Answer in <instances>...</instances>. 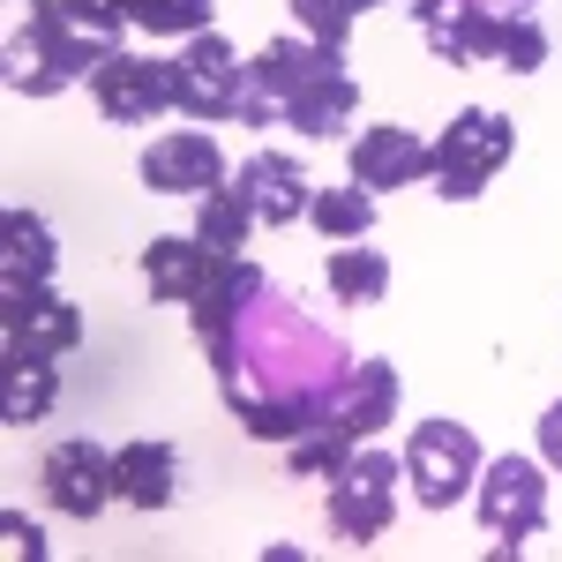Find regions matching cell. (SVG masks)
Here are the masks:
<instances>
[{
	"label": "cell",
	"mask_w": 562,
	"mask_h": 562,
	"mask_svg": "<svg viewBox=\"0 0 562 562\" xmlns=\"http://www.w3.org/2000/svg\"><path fill=\"white\" fill-rule=\"evenodd\" d=\"M487 8H495V0H487ZM503 8H532V0H503Z\"/></svg>",
	"instance_id": "30"
},
{
	"label": "cell",
	"mask_w": 562,
	"mask_h": 562,
	"mask_svg": "<svg viewBox=\"0 0 562 562\" xmlns=\"http://www.w3.org/2000/svg\"><path fill=\"white\" fill-rule=\"evenodd\" d=\"M0 338H8V352L60 360V352L83 338V315L60 301L53 285H23V293H0Z\"/></svg>",
	"instance_id": "11"
},
{
	"label": "cell",
	"mask_w": 562,
	"mask_h": 562,
	"mask_svg": "<svg viewBox=\"0 0 562 562\" xmlns=\"http://www.w3.org/2000/svg\"><path fill=\"white\" fill-rule=\"evenodd\" d=\"M90 98H98V113L105 121H121V128H143V121H158L166 105H173V60H150V53H105L98 68H90Z\"/></svg>",
	"instance_id": "7"
},
{
	"label": "cell",
	"mask_w": 562,
	"mask_h": 562,
	"mask_svg": "<svg viewBox=\"0 0 562 562\" xmlns=\"http://www.w3.org/2000/svg\"><path fill=\"white\" fill-rule=\"evenodd\" d=\"M217 180H233V166H225V150L203 128L158 135L143 150V188H158V195H211Z\"/></svg>",
	"instance_id": "14"
},
{
	"label": "cell",
	"mask_w": 562,
	"mask_h": 562,
	"mask_svg": "<svg viewBox=\"0 0 562 562\" xmlns=\"http://www.w3.org/2000/svg\"><path fill=\"white\" fill-rule=\"evenodd\" d=\"M352 180H360L368 195L413 188V180H428V143H420L413 128H368V135H352Z\"/></svg>",
	"instance_id": "16"
},
{
	"label": "cell",
	"mask_w": 562,
	"mask_h": 562,
	"mask_svg": "<svg viewBox=\"0 0 562 562\" xmlns=\"http://www.w3.org/2000/svg\"><path fill=\"white\" fill-rule=\"evenodd\" d=\"M0 540H8V555L15 562H45V532L23 510H0Z\"/></svg>",
	"instance_id": "28"
},
{
	"label": "cell",
	"mask_w": 562,
	"mask_h": 562,
	"mask_svg": "<svg viewBox=\"0 0 562 562\" xmlns=\"http://www.w3.org/2000/svg\"><path fill=\"white\" fill-rule=\"evenodd\" d=\"M38 487H45V503H53L60 518H98L105 503H121V487H113V450H98L90 435L45 450Z\"/></svg>",
	"instance_id": "8"
},
{
	"label": "cell",
	"mask_w": 562,
	"mask_h": 562,
	"mask_svg": "<svg viewBox=\"0 0 562 562\" xmlns=\"http://www.w3.org/2000/svg\"><path fill=\"white\" fill-rule=\"evenodd\" d=\"M225 262H233V256L203 248L195 233H158V240H143V285H150V301L195 307L217 285V270H225Z\"/></svg>",
	"instance_id": "13"
},
{
	"label": "cell",
	"mask_w": 562,
	"mask_h": 562,
	"mask_svg": "<svg viewBox=\"0 0 562 562\" xmlns=\"http://www.w3.org/2000/svg\"><path fill=\"white\" fill-rule=\"evenodd\" d=\"M473 510H480V532L495 540V562L525 555V540L548 525V473L532 458H495L473 480Z\"/></svg>",
	"instance_id": "3"
},
{
	"label": "cell",
	"mask_w": 562,
	"mask_h": 562,
	"mask_svg": "<svg viewBox=\"0 0 562 562\" xmlns=\"http://www.w3.org/2000/svg\"><path fill=\"white\" fill-rule=\"evenodd\" d=\"M397 390H405V383H397V368H390V360H352L346 375H338V390L323 397V420H315V428L346 435L352 450H360L375 428L397 420Z\"/></svg>",
	"instance_id": "9"
},
{
	"label": "cell",
	"mask_w": 562,
	"mask_h": 562,
	"mask_svg": "<svg viewBox=\"0 0 562 562\" xmlns=\"http://www.w3.org/2000/svg\"><path fill=\"white\" fill-rule=\"evenodd\" d=\"M540 458L562 473V405H548V413H540Z\"/></svg>",
	"instance_id": "29"
},
{
	"label": "cell",
	"mask_w": 562,
	"mask_h": 562,
	"mask_svg": "<svg viewBox=\"0 0 562 562\" xmlns=\"http://www.w3.org/2000/svg\"><path fill=\"white\" fill-rule=\"evenodd\" d=\"M397 480H405V458H390V450H352L346 465L330 473V525H338V540L352 548H375L397 518Z\"/></svg>",
	"instance_id": "4"
},
{
	"label": "cell",
	"mask_w": 562,
	"mask_h": 562,
	"mask_svg": "<svg viewBox=\"0 0 562 562\" xmlns=\"http://www.w3.org/2000/svg\"><path fill=\"white\" fill-rule=\"evenodd\" d=\"M323 270H330V293H338L346 307H375V301H390V256H383V248L338 240Z\"/></svg>",
	"instance_id": "22"
},
{
	"label": "cell",
	"mask_w": 562,
	"mask_h": 562,
	"mask_svg": "<svg viewBox=\"0 0 562 562\" xmlns=\"http://www.w3.org/2000/svg\"><path fill=\"white\" fill-rule=\"evenodd\" d=\"M352 105H360V90H352V76H346V53H330V60L285 98V128L307 135V143H330V135H346Z\"/></svg>",
	"instance_id": "15"
},
{
	"label": "cell",
	"mask_w": 562,
	"mask_h": 562,
	"mask_svg": "<svg viewBox=\"0 0 562 562\" xmlns=\"http://www.w3.org/2000/svg\"><path fill=\"white\" fill-rule=\"evenodd\" d=\"M143 38H203L211 31V0H121Z\"/></svg>",
	"instance_id": "25"
},
{
	"label": "cell",
	"mask_w": 562,
	"mask_h": 562,
	"mask_svg": "<svg viewBox=\"0 0 562 562\" xmlns=\"http://www.w3.org/2000/svg\"><path fill=\"white\" fill-rule=\"evenodd\" d=\"M360 8H375V0H293V23H301V38L330 45V53H346L352 23H360Z\"/></svg>",
	"instance_id": "26"
},
{
	"label": "cell",
	"mask_w": 562,
	"mask_h": 562,
	"mask_svg": "<svg viewBox=\"0 0 562 562\" xmlns=\"http://www.w3.org/2000/svg\"><path fill=\"white\" fill-rule=\"evenodd\" d=\"M510 150H518L510 113L465 105V113L428 143V188L442 195V203H480V195H487V180L510 166Z\"/></svg>",
	"instance_id": "2"
},
{
	"label": "cell",
	"mask_w": 562,
	"mask_h": 562,
	"mask_svg": "<svg viewBox=\"0 0 562 562\" xmlns=\"http://www.w3.org/2000/svg\"><path fill=\"white\" fill-rule=\"evenodd\" d=\"M405 480H413V503L420 510H458L480 480V442L465 420H420L405 442Z\"/></svg>",
	"instance_id": "5"
},
{
	"label": "cell",
	"mask_w": 562,
	"mask_h": 562,
	"mask_svg": "<svg viewBox=\"0 0 562 562\" xmlns=\"http://www.w3.org/2000/svg\"><path fill=\"white\" fill-rule=\"evenodd\" d=\"M495 15L503 8H487V0H413V23H420L428 53L450 60V68L495 60Z\"/></svg>",
	"instance_id": "12"
},
{
	"label": "cell",
	"mask_w": 562,
	"mask_h": 562,
	"mask_svg": "<svg viewBox=\"0 0 562 562\" xmlns=\"http://www.w3.org/2000/svg\"><path fill=\"white\" fill-rule=\"evenodd\" d=\"M105 53L68 23V8L60 0H23V23L8 31V90L15 98H53V90L68 83H90V68H98Z\"/></svg>",
	"instance_id": "1"
},
{
	"label": "cell",
	"mask_w": 562,
	"mask_h": 562,
	"mask_svg": "<svg viewBox=\"0 0 562 562\" xmlns=\"http://www.w3.org/2000/svg\"><path fill=\"white\" fill-rule=\"evenodd\" d=\"M60 8H68V23H76L98 53H121V45H128V31H135L121 0H60Z\"/></svg>",
	"instance_id": "27"
},
{
	"label": "cell",
	"mask_w": 562,
	"mask_h": 562,
	"mask_svg": "<svg viewBox=\"0 0 562 562\" xmlns=\"http://www.w3.org/2000/svg\"><path fill=\"white\" fill-rule=\"evenodd\" d=\"M240 98H248V60L233 45L203 31V38H180L173 53V105L188 121H240Z\"/></svg>",
	"instance_id": "6"
},
{
	"label": "cell",
	"mask_w": 562,
	"mask_h": 562,
	"mask_svg": "<svg viewBox=\"0 0 562 562\" xmlns=\"http://www.w3.org/2000/svg\"><path fill=\"white\" fill-rule=\"evenodd\" d=\"M53 225L38 211H0V293H23V285H45L53 278Z\"/></svg>",
	"instance_id": "19"
},
{
	"label": "cell",
	"mask_w": 562,
	"mask_h": 562,
	"mask_svg": "<svg viewBox=\"0 0 562 562\" xmlns=\"http://www.w3.org/2000/svg\"><path fill=\"white\" fill-rule=\"evenodd\" d=\"M233 180H240V195L256 203L262 225H293V217H307V203H315L301 158H285V150H256V158H248Z\"/></svg>",
	"instance_id": "17"
},
{
	"label": "cell",
	"mask_w": 562,
	"mask_h": 562,
	"mask_svg": "<svg viewBox=\"0 0 562 562\" xmlns=\"http://www.w3.org/2000/svg\"><path fill=\"white\" fill-rule=\"evenodd\" d=\"M330 60V45L315 38H270L248 60V98H240V128H270V121H285V98L315 76Z\"/></svg>",
	"instance_id": "10"
},
{
	"label": "cell",
	"mask_w": 562,
	"mask_h": 562,
	"mask_svg": "<svg viewBox=\"0 0 562 562\" xmlns=\"http://www.w3.org/2000/svg\"><path fill=\"white\" fill-rule=\"evenodd\" d=\"M307 225H315L323 240H368V225H375V195H368L360 180H330V188H315Z\"/></svg>",
	"instance_id": "23"
},
{
	"label": "cell",
	"mask_w": 562,
	"mask_h": 562,
	"mask_svg": "<svg viewBox=\"0 0 562 562\" xmlns=\"http://www.w3.org/2000/svg\"><path fill=\"white\" fill-rule=\"evenodd\" d=\"M495 68H510V76H540L548 68V31L532 23V8H503L495 15Z\"/></svg>",
	"instance_id": "24"
},
{
	"label": "cell",
	"mask_w": 562,
	"mask_h": 562,
	"mask_svg": "<svg viewBox=\"0 0 562 562\" xmlns=\"http://www.w3.org/2000/svg\"><path fill=\"white\" fill-rule=\"evenodd\" d=\"M113 487H121V503L128 510H166L180 487V458L173 442H158V435H135L113 450Z\"/></svg>",
	"instance_id": "18"
},
{
	"label": "cell",
	"mask_w": 562,
	"mask_h": 562,
	"mask_svg": "<svg viewBox=\"0 0 562 562\" xmlns=\"http://www.w3.org/2000/svg\"><path fill=\"white\" fill-rule=\"evenodd\" d=\"M195 203H203V217H195V240H203V248H217V256H240V248H248V233L262 225L256 203L240 195V180H217L211 195H195Z\"/></svg>",
	"instance_id": "21"
},
{
	"label": "cell",
	"mask_w": 562,
	"mask_h": 562,
	"mask_svg": "<svg viewBox=\"0 0 562 562\" xmlns=\"http://www.w3.org/2000/svg\"><path fill=\"white\" fill-rule=\"evenodd\" d=\"M53 360H31V352H8L0 360V428H38L45 413H53Z\"/></svg>",
	"instance_id": "20"
}]
</instances>
